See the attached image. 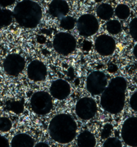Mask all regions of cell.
<instances>
[{
  "mask_svg": "<svg viewBox=\"0 0 137 147\" xmlns=\"http://www.w3.org/2000/svg\"><path fill=\"white\" fill-rule=\"evenodd\" d=\"M16 0H0V7L5 8L14 4Z\"/></svg>",
  "mask_w": 137,
  "mask_h": 147,
  "instance_id": "cell-28",
  "label": "cell"
},
{
  "mask_svg": "<svg viewBox=\"0 0 137 147\" xmlns=\"http://www.w3.org/2000/svg\"><path fill=\"white\" fill-rule=\"evenodd\" d=\"M133 55L134 56V58H135L136 60H137V44L134 46V48H133Z\"/></svg>",
  "mask_w": 137,
  "mask_h": 147,
  "instance_id": "cell-31",
  "label": "cell"
},
{
  "mask_svg": "<svg viewBox=\"0 0 137 147\" xmlns=\"http://www.w3.org/2000/svg\"><path fill=\"white\" fill-rule=\"evenodd\" d=\"M76 22L74 18L71 16H65L60 19V27L65 30H71L75 27Z\"/></svg>",
  "mask_w": 137,
  "mask_h": 147,
  "instance_id": "cell-21",
  "label": "cell"
},
{
  "mask_svg": "<svg viewBox=\"0 0 137 147\" xmlns=\"http://www.w3.org/2000/svg\"><path fill=\"white\" fill-rule=\"evenodd\" d=\"M0 147H9L8 140L2 135H0Z\"/></svg>",
  "mask_w": 137,
  "mask_h": 147,
  "instance_id": "cell-29",
  "label": "cell"
},
{
  "mask_svg": "<svg viewBox=\"0 0 137 147\" xmlns=\"http://www.w3.org/2000/svg\"><path fill=\"white\" fill-rule=\"evenodd\" d=\"M30 105L32 110L36 114L46 115L50 113L53 107L52 96L47 92H36L32 96Z\"/></svg>",
  "mask_w": 137,
  "mask_h": 147,
  "instance_id": "cell-4",
  "label": "cell"
},
{
  "mask_svg": "<svg viewBox=\"0 0 137 147\" xmlns=\"http://www.w3.org/2000/svg\"><path fill=\"white\" fill-rule=\"evenodd\" d=\"M103 147H122V144L118 138L109 137L104 142Z\"/></svg>",
  "mask_w": 137,
  "mask_h": 147,
  "instance_id": "cell-24",
  "label": "cell"
},
{
  "mask_svg": "<svg viewBox=\"0 0 137 147\" xmlns=\"http://www.w3.org/2000/svg\"><path fill=\"white\" fill-rule=\"evenodd\" d=\"M121 137L124 143L131 147H137V117L132 116L122 124Z\"/></svg>",
  "mask_w": 137,
  "mask_h": 147,
  "instance_id": "cell-10",
  "label": "cell"
},
{
  "mask_svg": "<svg viewBox=\"0 0 137 147\" xmlns=\"http://www.w3.org/2000/svg\"><path fill=\"white\" fill-rule=\"evenodd\" d=\"M94 47L96 51L101 56H111L116 50L115 40L109 35L103 34L96 39Z\"/></svg>",
  "mask_w": 137,
  "mask_h": 147,
  "instance_id": "cell-11",
  "label": "cell"
},
{
  "mask_svg": "<svg viewBox=\"0 0 137 147\" xmlns=\"http://www.w3.org/2000/svg\"><path fill=\"white\" fill-rule=\"evenodd\" d=\"M129 33L134 41L137 42V18H133L129 24Z\"/></svg>",
  "mask_w": 137,
  "mask_h": 147,
  "instance_id": "cell-25",
  "label": "cell"
},
{
  "mask_svg": "<svg viewBox=\"0 0 137 147\" xmlns=\"http://www.w3.org/2000/svg\"><path fill=\"white\" fill-rule=\"evenodd\" d=\"M34 147H50V146L48 144L46 143V142H39L36 145H34Z\"/></svg>",
  "mask_w": 137,
  "mask_h": 147,
  "instance_id": "cell-30",
  "label": "cell"
},
{
  "mask_svg": "<svg viewBox=\"0 0 137 147\" xmlns=\"http://www.w3.org/2000/svg\"><path fill=\"white\" fill-rule=\"evenodd\" d=\"M50 92L52 97L59 100L67 98L70 94L71 86L66 80L58 79L51 84Z\"/></svg>",
  "mask_w": 137,
  "mask_h": 147,
  "instance_id": "cell-12",
  "label": "cell"
},
{
  "mask_svg": "<svg viewBox=\"0 0 137 147\" xmlns=\"http://www.w3.org/2000/svg\"><path fill=\"white\" fill-rule=\"evenodd\" d=\"M34 140L29 134L20 133L15 135L11 141V147H34Z\"/></svg>",
  "mask_w": 137,
  "mask_h": 147,
  "instance_id": "cell-15",
  "label": "cell"
},
{
  "mask_svg": "<svg viewBox=\"0 0 137 147\" xmlns=\"http://www.w3.org/2000/svg\"><path fill=\"white\" fill-rule=\"evenodd\" d=\"M13 18L22 27L32 29L36 28L42 18V9L37 2L22 0L14 7Z\"/></svg>",
  "mask_w": 137,
  "mask_h": 147,
  "instance_id": "cell-3",
  "label": "cell"
},
{
  "mask_svg": "<svg viewBox=\"0 0 137 147\" xmlns=\"http://www.w3.org/2000/svg\"><path fill=\"white\" fill-rule=\"evenodd\" d=\"M77 42L74 36L68 32H59L53 40V47L58 54L68 56L74 52Z\"/></svg>",
  "mask_w": 137,
  "mask_h": 147,
  "instance_id": "cell-5",
  "label": "cell"
},
{
  "mask_svg": "<svg viewBox=\"0 0 137 147\" xmlns=\"http://www.w3.org/2000/svg\"><path fill=\"white\" fill-rule=\"evenodd\" d=\"M108 85L106 75L101 71H94L86 78V89L92 96L102 94Z\"/></svg>",
  "mask_w": 137,
  "mask_h": 147,
  "instance_id": "cell-7",
  "label": "cell"
},
{
  "mask_svg": "<svg viewBox=\"0 0 137 147\" xmlns=\"http://www.w3.org/2000/svg\"><path fill=\"white\" fill-rule=\"evenodd\" d=\"M96 144L95 136L88 130H84L78 136L77 147H95Z\"/></svg>",
  "mask_w": 137,
  "mask_h": 147,
  "instance_id": "cell-16",
  "label": "cell"
},
{
  "mask_svg": "<svg viewBox=\"0 0 137 147\" xmlns=\"http://www.w3.org/2000/svg\"><path fill=\"white\" fill-rule=\"evenodd\" d=\"M0 41H1V37H0Z\"/></svg>",
  "mask_w": 137,
  "mask_h": 147,
  "instance_id": "cell-32",
  "label": "cell"
},
{
  "mask_svg": "<svg viewBox=\"0 0 137 147\" xmlns=\"http://www.w3.org/2000/svg\"><path fill=\"white\" fill-rule=\"evenodd\" d=\"M13 19V11L5 8H0V28L9 26Z\"/></svg>",
  "mask_w": 137,
  "mask_h": 147,
  "instance_id": "cell-18",
  "label": "cell"
},
{
  "mask_svg": "<svg viewBox=\"0 0 137 147\" xmlns=\"http://www.w3.org/2000/svg\"><path fill=\"white\" fill-rule=\"evenodd\" d=\"M114 13L118 19L125 20L130 17L131 11L130 7L127 5L120 3L116 6L115 9H114Z\"/></svg>",
  "mask_w": 137,
  "mask_h": 147,
  "instance_id": "cell-19",
  "label": "cell"
},
{
  "mask_svg": "<svg viewBox=\"0 0 137 147\" xmlns=\"http://www.w3.org/2000/svg\"><path fill=\"white\" fill-rule=\"evenodd\" d=\"M98 110L97 102L90 97H84L78 100L75 111L78 117L84 120H88L94 117Z\"/></svg>",
  "mask_w": 137,
  "mask_h": 147,
  "instance_id": "cell-8",
  "label": "cell"
},
{
  "mask_svg": "<svg viewBox=\"0 0 137 147\" xmlns=\"http://www.w3.org/2000/svg\"><path fill=\"white\" fill-rule=\"evenodd\" d=\"M112 130H113V127H112V124H106L102 130L101 138L103 139H106V138H109L112 134Z\"/></svg>",
  "mask_w": 137,
  "mask_h": 147,
  "instance_id": "cell-26",
  "label": "cell"
},
{
  "mask_svg": "<svg viewBox=\"0 0 137 147\" xmlns=\"http://www.w3.org/2000/svg\"><path fill=\"white\" fill-rule=\"evenodd\" d=\"M48 11L52 17L62 19L68 14L70 6L65 0H52L49 4Z\"/></svg>",
  "mask_w": 137,
  "mask_h": 147,
  "instance_id": "cell-14",
  "label": "cell"
},
{
  "mask_svg": "<svg viewBox=\"0 0 137 147\" xmlns=\"http://www.w3.org/2000/svg\"><path fill=\"white\" fill-rule=\"evenodd\" d=\"M76 27L79 34L84 37H90L97 33L99 30V22L92 14L82 15L76 21Z\"/></svg>",
  "mask_w": 137,
  "mask_h": 147,
  "instance_id": "cell-6",
  "label": "cell"
},
{
  "mask_svg": "<svg viewBox=\"0 0 137 147\" xmlns=\"http://www.w3.org/2000/svg\"><path fill=\"white\" fill-rule=\"evenodd\" d=\"M74 147H75V146H74Z\"/></svg>",
  "mask_w": 137,
  "mask_h": 147,
  "instance_id": "cell-33",
  "label": "cell"
},
{
  "mask_svg": "<svg viewBox=\"0 0 137 147\" xmlns=\"http://www.w3.org/2000/svg\"><path fill=\"white\" fill-rule=\"evenodd\" d=\"M26 60L21 55L11 54L6 56L3 63L5 72L11 76H18L25 68Z\"/></svg>",
  "mask_w": 137,
  "mask_h": 147,
  "instance_id": "cell-9",
  "label": "cell"
},
{
  "mask_svg": "<svg viewBox=\"0 0 137 147\" xmlns=\"http://www.w3.org/2000/svg\"><path fill=\"white\" fill-rule=\"evenodd\" d=\"M12 128V122L7 117L0 118V131L2 132H9Z\"/></svg>",
  "mask_w": 137,
  "mask_h": 147,
  "instance_id": "cell-22",
  "label": "cell"
},
{
  "mask_svg": "<svg viewBox=\"0 0 137 147\" xmlns=\"http://www.w3.org/2000/svg\"><path fill=\"white\" fill-rule=\"evenodd\" d=\"M130 107L132 110L137 112V92L133 93L130 98Z\"/></svg>",
  "mask_w": 137,
  "mask_h": 147,
  "instance_id": "cell-27",
  "label": "cell"
},
{
  "mask_svg": "<svg viewBox=\"0 0 137 147\" xmlns=\"http://www.w3.org/2000/svg\"><path fill=\"white\" fill-rule=\"evenodd\" d=\"M49 134L53 140L59 144H66L72 142L77 133V124L68 114H59L49 124Z\"/></svg>",
  "mask_w": 137,
  "mask_h": 147,
  "instance_id": "cell-2",
  "label": "cell"
},
{
  "mask_svg": "<svg viewBox=\"0 0 137 147\" xmlns=\"http://www.w3.org/2000/svg\"><path fill=\"white\" fill-rule=\"evenodd\" d=\"M114 9L111 5L103 3L100 4L97 9V14L100 19L110 20L114 15Z\"/></svg>",
  "mask_w": 137,
  "mask_h": 147,
  "instance_id": "cell-17",
  "label": "cell"
},
{
  "mask_svg": "<svg viewBox=\"0 0 137 147\" xmlns=\"http://www.w3.org/2000/svg\"><path fill=\"white\" fill-rule=\"evenodd\" d=\"M106 29L111 35H117L122 32V28L120 22L118 20H108L106 24Z\"/></svg>",
  "mask_w": 137,
  "mask_h": 147,
  "instance_id": "cell-20",
  "label": "cell"
},
{
  "mask_svg": "<svg viewBox=\"0 0 137 147\" xmlns=\"http://www.w3.org/2000/svg\"><path fill=\"white\" fill-rule=\"evenodd\" d=\"M7 107L11 112H15L16 114H20L23 112L24 110V105L21 102L13 101L10 102L7 105Z\"/></svg>",
  "mask_w": 137,
  "mask_h": 147,
  "instance_id": "cell-23",
  "label": "cell"
},
{
  "mask_svg": "<svg viewBox=\"0 0 137 147\" xmlns=\"http://www.w3.org/2000/svg\"><path fill=\"white\" fill-rule=\"evenodd\" d=\"M29 79L34 82L44 81L48 74V70L44 63L40 60H33L28 65L27 69Z\"/></svg>",
  "mask_w": 137,
  "mask_h": 147,
  "instance_id": "cell-13",
  "label": "cell"
},
{
  "mask_svg": "<svg viewBox=\"0 0 137 147\" xmlns=\"http://www.w3.org/2000/svg\"><path fill=\"white\" fill-rule=\"evenodd\" d=\"M127 82L123 77L112 78L101 94V105L104 110L112 114L122 111L125 105Z\"/></svg>",
  "mask_w": 137,
  "mask_h": 147,
  "instance_id": "cell-1",
  "label": "cell"
}]
</instances>
